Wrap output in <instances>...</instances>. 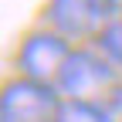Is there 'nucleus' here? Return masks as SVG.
I'll list each match as a JSON object with an SVG mask.
<instances>
[{
	"mask_svg": "<svg viewBox=\"0 0 122 122\" xmlns=\"http://www.w3.org/2000/svg\"><path fill=\"white\" fill-rule=\"evenodd\" d=\"M115 85V71L105 58L92 54V51H71V58L61 68L58 78V92L68 95V102H92L102 105L105 98L112 95Z\"/></svg>",
	"mask_w": 122,
	"mask_h": 122,
	"instance_id": "obj_1",
	"label": "nucleus"
},
{
	"mask_svg": "<svg viewBox=\"0 0 122 122\" xmlns=\"http://www.w3.org/2000/svg\"><path fill=\"white\" fill-rule=\"evenodd\" d=\"M58 92L54 85H41L30 78H14L0 98V122H54L58 119Z\"/></svg>",
	"mask_w": 122,
	"mask_h": 122,
	"instance_id": "obj_2",
	"label": "nucleus"
},
{
	"mask_svg": "<svg viewBox=\"0 0 122 122\" xmlns=\"http://www.w3.org/2000/svg\"><path fill=\"white\" fill-rule=\"evenodd\" d=\"M68 58H71V51H68V41L61 34H54V30H37V34H30L20 44L17 65H20L24 78L41 81V85H58L61 68H65Z\"/></svg>",
	"mask_w": 122,
	"mask_h": 122,
	"instance_id": "obj_3",
	"label": "nucleus"
},
{
	"mask_svg": "<svg viewBox=\"0 0 122 122\" xmlns=\"http://www.w3.org/2000/svg\"><path fill=\"white\" fill-rule=\"evenodd\" d=\"M109 17L102 0H51L48 4V20L54 24V34L65 41H81L92 34H102V20Z\"/></svg>",
	"mask_w": 122,
	"mask_h": 122,
	"instance_id": "obj_4",
	"label": "nucleus"
},
{
	"mask_svg": "<svg viewBox=\"0 0 122 122\" xmlns=\"http://www.w3.org/2000/svg\"><path fill=\"white\" fill-rule=\"evenodd\" d=\"M54 122H105V115H102V105H92V102H61Z\"/></svg>",
	"mask_w": 122,
	"mask_h": 122,
	"instance_id": "obj_5",
	"label": "nucleus"
},
{
	"mask_svg": "<svg viewBox=\"0 0 122 122\" xmlns=\"http://www.w3.org/2000/svg\"><path fill=\"white\" fill-rule=\"evenodd\" d=\"M98 44H102V51L109 54V61H115L122 68V20L105 24V30L98 34Z\"/></svg>",
	"mask_w": 122,
	"mask_h": 122,
	"instance_id": "obj_6",
	"label": "nucleus"
},
{
	"mask_svg": "<svg viewBox=\"0 0 122 122\" xmlns=\"http://www.w3.org/2000/svg\"><path fill=\"white\" fill-rule=\"evenodd\" d=\"M102 115H105V122H122V85L102 102Z\"/></svg>",
	"mask_w": 122,
	"mask_h": 122,
	"instance_id": "obj_7",
	"label": "nucleus"
},
{
	"mask_svg": "<svg viewBox=\"0 0 122 122\" xmlns=\"http://www.w3.org/2000/svg\"><path fill=\"white\" fill-rule=\"evenodd\" d=\"M105 14H122V0H102Z\"/></svg>",
	"mask_w": 122,
	"mask_h": 122,
	"instance_id": "obj_8",
	"label": "nucleus"
}]
</instances>
